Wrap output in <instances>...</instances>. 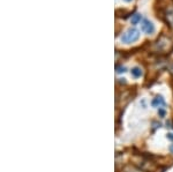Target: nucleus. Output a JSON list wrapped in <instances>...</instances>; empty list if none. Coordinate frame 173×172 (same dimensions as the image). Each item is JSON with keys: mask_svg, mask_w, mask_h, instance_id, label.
I'll list each match as a JSON object with an SVG mask.
<instances>
[{"mask_svg": "<svg viewBox=\"0 0 173 172\" xmlns=\"http://www.w3.org/2000/svg\"><path fill=\"white\" fill-rule=\"evenodd\" d=\"M130 73H132V75H133L134 78H141V75H142V71H141V68H138V67H133Z\"/></svg>", "mask_w": 173, "mask_h": 172, "instance_id": "nucleus-6", "label": "nucleus"}, {"mask_svg": "<svg viewBox=\"0 0 173 172\" xmlns=\"http://www.w3.org/2000/svg\"><path fill=\"white\" fill-rule=\"evenodd\" d=\"M167 137H169L170 140H173V134H169V135H167Z\"/></svg>", "mask_w": 173, "mask_h": 172, "instance_id": "nucleus-10", "label": "nucleus"}, {"mask_svg": "<svg viewBox=\"0 0 173 172\" xmlns=\"http://www.w3.org/2000/svg\"><path fill=\"white\" fill-rule=\"evenodd\" d=\"M167 45V40H164V37H162L160 40H158V42L156 43V48L159 50H163Z\"/></svg>", "mask_w": 173, "mask_h": 172, "instance_id": "nucleus-5", "label": "nucleus"}, {"mask_svg": "<svg viewBox=\"0 0 173 172\" xmlns=\"http://www.w3.org/2000/svg\"><path fill=\"white\" fill-rule=\"evenodd\" d=\"M158 113H159V115H160V117H164V115H165V111H164V110H162V109H160V110L158 111Z\"/></svg>", "mask_w": 173, "mask_h": 172, "instance_id": "nucleus-9", "label": "nucleus"}, {"mask_svg": "<svg viewBox=\"0 0 173 172\" xmlns=\"http://www.w3.org/2000/svg\"><path fill=\"white\" fill-rule=\"evenodd\" d=\"M138 38H140V31H138L136 28H129V29L126 31L125 34H122V36L120 37L121 42L125 43V44L134 43Z\"/></svg>", "mask_w": 173, "mask_h": 172, "instance_id": "nucleus-1", "label": "nucleus"}, {"mask_svg": "<svg viewBox=\"0 0 173 172\" xmlns=\"http://www.w3.org/2000/svg\"><path fill=\"white\" fill-rule=\"evenodd\" d=\"M151 105L154 107H160V106H164L165 105V101L164 98L162 97V96H156L151 102Z\"/></svg>", "mask_w": 173, "mask_h": 172, "instance_id": "nucleus-4", "label": "nucleus"}, {"mask_svg": "<svg viewBox=\"0 0 173 172\" xmlns=\"http://www.w3.org/2000/svg\"><path fill=\"white\" fill-rule=\"evenodd\" d=\"M169 149H170V151H171V153H172V154H173V145H171V146H170Z\"/></svg>", "mask_w": 173, "mask_h": 172, "instance_id": "nucleus-11", "label": "nucleus"}, {"mask_svg": "<svg viewBox=\"0 0 173 172\" xmlns=\"http://www.w3.org/2000/svg\"><path fill=\"white\" fill-rule=\"evenodd\" d=\"M157 18L163 20L170 28L173 29V6H169L167 8H165Z\"/></svg>", "mask_w": 173, "mask_h": 172, "instance_id": "nucleus-2", "label": "nucleus"}, {"mask_svg": "<svg viewBox=\"0 0 173 172\" xmlns=\"http://www.w3.org/2000/svg\"><path fill=\"white\" fill-rule=\"evenodd\" d=\"M141 19H142V16H141V14H134V15H132V24H137L138 22H141Z\"/></svg>", "mask_w": 173, "mask_h": 172, "instance_id": "nucleus-7", "label": "nucleus"}, {"mask_svg": "<svg viewBox=\"0 0 173 172\" xmlns=\"http://www.w3.org/2000/svg\"><path fill=\"white\" fill-rule=\"evenodd\" d=\"M126 2H130V1H132V0H125Z\"/></svg>", "mask_w": 173, "mask_h": 172, "instance_id": "nucleus-12", "label": "nucleus"}, {"mask_svg": "<svg viewBox=\"0 0 173 172\" xmlns=\"http://www.w3.org/2000/svg\"><path fill=\"white\" fill-rule=\"evenodd\" d=\"M141 30L143 32H146L148 35H151L154 34V31H155V26L152 24L151 21H149V20H143L142 23H141Z\"/></svg>", "mask_w": 173, "mask_h": 172, "instance_id": "nucleus-3", "label": "nucleus"}, {"mask_svg": "<svg viewBox=\"0 0 173 172\" xmlns=\"http://www.w3.org/2000/svg\"><path fill=\"white\" fill-rule=\"evenodd\" d=\"M116 69H117V73H124V72H126V68L122 66H117Z\"/></svg>", "mask_w": 173, "mask_h": 172, "instance_id": "nucleus-8", "label": "nucleus"}]
</instances>
